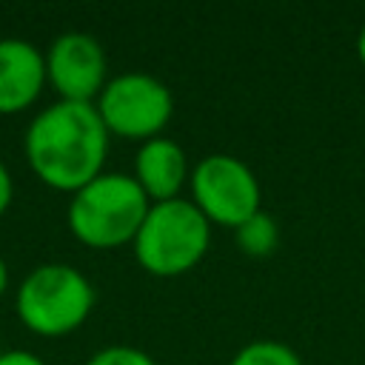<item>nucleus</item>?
Segmentation results:
<instances>
[{
    "mask_svg": "<svg viewBox=\"0 0 365 365\" xmlns=\"http://www.w3.org/2000/svg\"><path fill=\"white\" fill-rule=\"evenodd\" d=\"M86 365H157V359L151 354H145L137 345H125V342H114L106 345L100 351H94Z\"/></svg>",
    "mask_w": 365,
    "mask_h": 365,
    "instance_id": "obj_12",
    "label": "nucleus"
},
{
    "mask_svg": "<svg viewBox=\"0 0 365 365\" xmlns=\"http://www.w3.org/2000/svg\"><path fill=\"white\" fill-rule=\"evenodd\" d=\"M94 108L111 137L145 143L160 137L171 123L174 94L148 71H123L108 77Z\"/></svg>",
    "mask_w": 365,
    "mask_h": 365,
    "instance_id": "obj_5",
    "label": "nucleus"
},
{
    "mask_svg": "<svg viewBox=\"0 0 365 365\" xmlns=\"http://www.w3.org/2000/svg\"><path fill=\"white\" fill-rule=\"evenodd\" d=\"M131 177L137 180V185L151 202L177 200L182 197V188L188 185V177H191L188 154L174 137L160 134L137 145Z\"/></svg>",
    "mask_w": 365,
    "mask_h": 365,
    "instance_id": "obj_9",
    "label": "nucleus"
},
{
    "mask_svg": "<svg viewBox=\"0 0 365 365\" xmlns=\"http://www.w3.org/2000/svg\"><path fill=\"white\" fill-rule=\"evenodd\" d=\"M151 200L137 180L123 171H103L80 191L71 194L66 208V225L77 242L94 251H111L131 245Z\"/></svg>",
    "mask_w": 365,
    "mask_h": 365,
    "instance_id": "obj_2",
    "label": "nucleus"
},
{
    "mask_svg": "<svg viewBox=\"0 0 365 365\" xmlns=\"http://www.w3.org/2000/svg\"><path fill=\"white\" fill-rule=\"evenodd\" d=\"M234 240H237V248L245 254V257H271L279 245V228H277V220L268 214V211H257L254 217H248L245 222H240L234 228Z\"/></svg>",
    "mask_w": 365,
    "mask_h": 365,
    "instance_id": "obj_10",
    "label": "nucleus"
},
{
    "mask_svg": "<svg viewBox=\"0 0 365 365\" xmlns=\"http://www.w3.org/2000/svg\"><path fill=\"white\" fill-rule=\"evenodd\" d=\"M228 365H302V356L282 339H251L234 351Z\"/></svg>",
    "mask_w": 365,
    "mask_h": 365,
    "instance_id": "obj_11",
    "label": "nucleus"
},
{
    "mask_svg": "<svg viewBox=\"0 0 365 365\" xmlns=\"http://www.w3.org/2000/svg\"><path fill=\"white\" fill-rule=\"evenodd\" d=\"M354 48H356V57H359V63H362V68H365V23H362V29L356 31V43H354Z\"/></svg>",
    "mask_w": 365,
    "mask_h": 365,
    "instance_id": "obj_15",
    "label": "nucleus"
},
{
    "mask_svg": "<svg viewBox=\"0 0 365 365\" xmlns=\"http://www.w3.org/2000/svg\"><path fill=\"white\" fill-rule=\"evenodd\" d=\"M91 279L68 262L34 265L14 291V311L23 328L37 336H66L94 311Z\"/></svg>",
    "mask_w": 365,
    "mask_h": 365,
    "instance_id": "obj_4",
    "label": "nucleus"
},
{
    "mask_svg": "<svg viewBox=\"0 0 365 365\" xmlns=\"http://www.w3.org/2000/svg\"><path fill=\"white\" fill-rule=\"evenodd\" d=\"M0 365H46V359L37 356L34 351L11 348V351H0Z\"/></svg>",
    "mask_w": 365,
    "mask_h": 365,
    "instance_id": "obj_13",
    "label": "nucleus"
},
{
    "mask_svg": "<svg viewBox=\"0 0 365 365\" xmlns=\"http://www.w3.org/2000/svg\"><path fill=\"white\" fill-rule=\"evenodd\" d=\"M211 228L214 225L185 197L151 202L131 242L134 259L151 277H182L205 259L211 248Z\"/></svg>",
    "mask_w": 365,
    "mask_h": 365,
    "instance_id": "obj_3",
    "label": "nucleus"
},
{
    "mask_svg": "<svg viewBox=\"0 0 365 365\" xmlns=\"http://www.w3.org/2000/svg\"><path fill=\"white\" fill-rule=\"evenodd\" d=\"M46 54V80L60 100L94 103L108 83V57L103 43L88 31L57 34Z\"/></svg>",
    "mask_w": 365,
    "mask_h": 365,
    "instance_id": "obj_7",
    "label": "nucleus"
},
{
    "mask_svg": "<svg viewBox=\"0 0 365 365\" xmlns=\"http://www.w3.org/2000/svg\"><path fill=\"white\" fill-rule=\"evenodd\" d=\"M188 191V200L211 225L237 228L262 211V188L257 174L245 160L225 151L205 154L191 165Z\"/></svg>",
    "mask_w": 365,
    "mask_h": 365,
    "instance_id": "obj_6",
    "label": "nucleus"
},
{
    "mask_svg": "<svg viewBox=\"0 0 365 365\" xmlns=\"http://www.w3.org/2000/svg\"><path fill=\"white\" fill-rule=\"evenodd\" d=\"M11 200H14V177H11L9 165L0 160V217L11 208Z\"/></svg>",
    "mask_w": 365,
    "mask_h": 365,
    "instance_id": "obj_14",
    "label": "nucleus"
},
{
    "mask_svg": "<svg viewBox=\"0 0 365 365\" xmlns=\"http://www.w3.org/2000/svg\"><path fill=\"white\" fill-rule=\"evenodd\" d=\"M6 291H9V265H6V259L0 257V299L6 297Z\"/></svg>",
    "mask_w": 365,
    "mask_h": 365,
    "instance_id": "obj_16",
    "label": "nucleus"
},
{
    "mask_svg": "<svg viewBox=\"0 0 365 365\" xmlns=\"http://www.w3.org/2000/svg\"><path fill=\"white\" fill-rule=\"evenodd\" d=\"M46 54L23 37H0V114H20L46 88Z\"/></svg>",
    "mask_w": 365,
    "mask_h": 365,
    "instance_id": "obj_8",
    "label": "nucleus"
},
{
    "mask_svg": "<svg viewBox=\"0 0 365 365\" xmlns=\"http://www.w3.org/2000/svg\"><path fill=\"white\" fill-rule=\"evenodd\" d=\"M111 134L94 103L57 100L37 111L23 134V154L31 174L51 191L74 194L103 174Z\"/></svg>",
    "mask_w": 365,
    "mask_h": 365,
    "instance_id": "obj_1",
    "label": "nucleus"
}]
</instances>
